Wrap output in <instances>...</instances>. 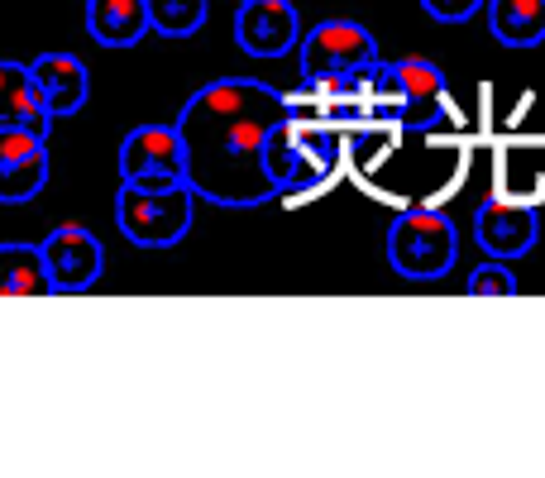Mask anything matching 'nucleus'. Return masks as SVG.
<instances>
[{"label": "nucleus", "instance_id": "ddd939ff", "mask_svg": "<svg viewBox=\"0 0 545 478\" xmlns=\"http://www.w3.org/2000/svg\"><path fill=\"white\" fill-rule=\"evenodd\" d=\"M87 34L106 48H130L149 34L144 0H87Z\"/></svg>", "mask_w": 545, "mask_h": 478}, {"label": "nucleus", "instance_id": "f3484780", "mask_svg": "<svg viewBox=\"0 0 545 478\" xmlns=\"http://www.w3.org/2000/svg\"><path fill=\"white\" fill-rule=\"evenodd\" d=\"M48 182V149L34 158H15V163H0V206H20L34 201Z\"/></svg>", "mask_w": 545, "mask_h": 478}, {"label": "nucleus", "instance_id": "f8f14e48", "mask_svg": "<svg viewBox=\"0 0 545 478\" xmlns=\"http://www.w3.org/2000/svg\"><path fill=\"white\" fill-rule=\"evenodd\" d=\"M0 125H20V130H34L48 139L53 115L29 77V63H0Z\"/></svg>", "mask_w": 545, "mask_h": 478}, {"label": "nucleus", "instance_id": "412c9836", "mask_svg": "<svg viewBox=\"0 0 545 478\" xmlns=\"http://www.w3.org/2000/svg\"><path fill=\"white\" fill-rule=\"evenodd\" d=\"M421 10L440 24H464L483 10V0H421Z\"/></svg>", "mask_w": 545, "mask_h": 478}, {"label": "nucleus", "instance_id": "20e7f679", "mask_svg": "<svg viewBox=\"0 0 545 478\" xmlns=\"http://www.w3.org/2000/svg\"><path fill=\"white\" fill-rule=\"evenodd\" d=\"M455 254H459L455 220L440 216V211H402L388 225V263L402 278H416V283L445 278L455 268Z\"/></svg>", "mask_w": 545, "mask_h": 478}, {"label": "nucleus", "instance_id": "2eb2a0df", "mask_svg": "<svg viewBox=\"0 0 545 478\" xmlns=\"http://www.w3.org/2000/svg\"><path fill=\"white\" fill-rule=\"evenodd\" d=\"M488 29L507 48H536L545 39V0H488Z\"/></svg>", "mask_w": 545, "mask_h": 478}, {"label": "nucleus", "instance_id": "9b49d317", "mask_svg": "<svg viewBox=\"0 0 545 478\" xmlns=\"http://www.w3.org/2000/svg\"><path fill=\"white\" fill-rule=\"evenodd\" d=\"M29 77H34V87H39L53 120L77 115V110L87 106L91 77H87V67H82V58H72V53H39L29 63Z\"/></svg>", "mask_w": 545, "mask_h": 478}, {"label": "nucleus", "instance_id": "6e6552de", "mask_svg": "<svg viewBox=\"0 0 545 478\" xmlns=\"http://www.w3.org/2000/svg\"><path fill=\"white\" fill-rule=\"evenodd\" d=\"M474 235L479 244L488 249V259H522L536 249V235H541V220L531 206L522 201H502V196H488L479 206V216H474Z\"/></svg>", "mask_w": 545, "mask_h": 478}, {"label": "nucleus", "instance_id": "6ab92c4d", "mask_svg": "<svg viewBox=\"0 0 545 478\" xmlns=\"http://www.w3.org/2000/svg\"><path fill=\"white\" fill-rule=\"evenodd\" d=\"M464 292H469V297H512V292H517V278H512V268H507L502 259H493V263H483V268L469 273Z\"/></svg>", "mask_w": 545, "mask_h": 478}, {"label": "nucleus", "instance_id": "dca6fc26", "mask_svg": "<svg viewBox=\"0 0 545 478\" xmlns=\"http://www.w3.org/2000/svg\"><path fill=\"white\" fill-rule=\"evenodd\" d=\"M144 5H149V29L163 39H192L211 10V0H144Z\"/></svg>", "mask_w": 545, "mask_h": 478}, {"label": "nucleus", "instance_id": "7ed1b4c3", "mask_svg": "<svg viewBox=\"0 0 545 478\" xmlns=\"http://www.w3.org/2000/svg\"><path fill=\"white\" fill-rule=\"evenodd\" d=\"M192 187H130L120 182L115 196V225L130 244L144 249H168L192 230Z\"/></svg>", "mask_w": 545, "mask_h": 478}, {"label": "nucleus", "instance_id": "a211bd4d", "mask_svg": "<svg viewBox=\"0 0 545 478\" xmlns=\"http://www.w3.org/2000/svg\"><path fill=\"white\" fill-rule=\"evenodd\" d=\"M297 120V115H292ZM297 144H302V153L321 168V173H335V163H340V134L330 130V125H297Z\"/></svg>", "mask_w": 545, "mask_h": 478}, {"label": "nucleus", "instance_id": "0eeeda50", "mask_svg": "<svg viewBox=\"0 0 545 478\" xmlns=\"http://www.w3.org/2000/svg\"><path fill=\"white\" fill-rule=\"evenodd\" d=\"M39 249H44L53 292H87V287H96L101 268H106L101 239L91 235V230H82V225H58Z\"/></svg>", "mask_w": 545, "mask_h": 478}, {"label": "nucleus", "instance_id": "f03ea898", "mask_svg": "<svg viewBox=\"0 0 545 478\" xmlns=\"http://www.w3.org/2000/svg\"><path fill=\"white\" fill-rule=\"evenodd\" d=\"M445 72L426 58H402V63H378L369 82V120L378 125H402V130H431L445 115Z\"/></svg>", "mask_w": 545, "mask_h": 478}, {"label": "nucleus", "instance_id": "4468645a", "mask_svg": "<svg viewBox=\"0 0 545 478\" xmlns=\"http://www.w3.org/2000/svg\"><path fill=\"white\" fill-rule=\"evenodd\" d=\"M0 297H53L39 244H0Z\"/></svg>", "mask_w": 545, "mask_h": 478}, {"label": "nucleus", "instance_id": "f257e3e1", "mask_svg": "<svg viewBox=\"0 0 545 478\" xmlns=\"http://www.w3.org/2000/svg\"><path fill=\"white\" fill-rule=\"evenodd\" d=\"M287 115L292 101L249 77H220L201 87L177 115V134L187 149V187L216 206H259L278 196L263 168V139Z\"/></svg>", "mask_w": 545, "mask_h": 478}, {"label": "nucleus", "instance_id": "aec40b11", "mask_svg": "<svg viewBox=\"0 0 545 478\" xmlns=\"http://www.w3.org/2000/svg\"><path fill=\"white\" fill-rule=\"evenodd\" d=\"M48 139L34 130H20V125H0V163H15V158H34L44 153Z\"/></svg>", "mask_w": 545, "mask_h": 478}, {"label": "nucleus", "instance_id": "1a4fd4ad", "mask_svg": "<svg viewBox=\"0 0 545 478\" xmlns=\"http://www.w3.org/2000/svg\"><path fill=\"white\" fill-rule=\"evenodd\" d=\"M297 10L292 0H240V20H235V44L249 58H283L297 44Z\"/></svg>", "mask_w": 545, "mask_h": 478}, {"label": "nucleus", "instance_id": "423d86ee", "mask_svg": "<svg viewBox=\"0 0 545 478\" xmlns=\"http://www.w3.org/2000/svg\"><path fill=\"white\" fill-rule=\"evenodd\" d=\"M120 182L130 187H182L187 182V149L177 125H139L120 144Z\"/></svg>", "mask_w": 545, "mask_h": 478}, {"label": "nucleus", "instance_id": "9d476101", "mask_svg": "<svg viewBox=\"0 0 545 478\" xmlns=\"http://www.w3.org/2000/svg\"><path fill=\"white\" fill-rule=\"evenodd\" d=\"M263 168H268V177H273L278 196L316 192V187L326 182V173H321V168L302 153V144H297V120H292V115L278 120V125L268 130V139H263Z\"/></svg>", "mask_w": 545, "mask_h": 478}, {"label": "nucleus", "instance_id": "39448f33", "mask_svg": "<svg viewBox=\"0 0 545 478\" xmlns=\"http://www.w3.org/2000/svg\"><path fill=\"white\" fill-rule=\"evenodd\" d=\"M378 63V39L354 20H326L302 39V82L354 77Z\"/></svg>", "mask_w": 545, "mask_h": 478}]
</instances>
